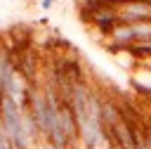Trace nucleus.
<instances>
[{"label": "nucleus", "mask_w": 151, "mask_h": 149, "mask_svg": "<svg viewBox=\"0 0 151 149\" xmlns=\"http://www.w3.org/2000/svg\"><path fill=\"white\" fill-rule=\"evenodd\" d=\"M38 147H40V149H59V147H54L52 142H40Z\"/></svg>", "instance_id": "5"}, {"label": "nucleus", "mask_w": 151, "mask_h": 149, "mask_svg": "<svg viewBox=\"0 0 151 149\" xmlns=\"http://www.w3.org/2000/svg\"><path fill=\"white\" fill-rule=\"evenodd\" d=\"M132 83L142 95H151V66L149 64H144L142 69L137 66L132 73Z\"/></svg>", "instance_id": "2"}, {"label": "nucleus", "mask_w": 151, "mask_h": 149, "mask_svg": "<svg viewBox=\"0 0 151 149\" xmlns=\"http://www.w3.org/2000/svg\"><path fill=\"white\" fill-rule=\"evenodd\" d=\"M151 19V2L149 0H132L118 7V21L120 24H137Z\"/></svg>", "instance_id": "1"}, {"label": "nucleus", "mask_w": 151, "mask_h": 149, "mask_svg": "<svg viewBox=\"0 0 151 149\" xmlns=\"http://www.w3.org/2000/svg\"><path fill=\"white\" fill-rule=\"evenodd\" d=\"M144 140H146V144L151 147V123H149V128H146V132H144Z\"/></svg>", "instance_id": "6"}, {"label": "nucleus", "mask_w": 151, "mask_h": 149, "mask_svg": "<svg viewBox=\"0 0 151 149\" xmlns=\"http://www.w3.org/2000/svg\"><path fill=\"white\" fill-rule=\"evenodd\" d=\"M146 64H149V66H151V61H146Z\"/></svg>", "instance_id": "8"}, {"label": "nucleus", "mask_w": 151, "mask_h": 149, "mask_svg": "<svg viewBox=\"0 0 151 149\" xmlns=\"http://www.w3.org/2000/svg\"><path fill=\"white\" fill-rule=\"evenodd\" d=\"M52 7H54V0H40V9L47 12V9H52Z\"/></svg>", "instance_id": "3"}, {"label": "nucleus", "mask_w": 151, "mask_h": 149, "mask_svg": "<svg viewBox=\"0 0 151 149\" xmlns=\"http://www.w3.org/2000/svg\"><path fill=\"white\" fill-rule=\"evenodd\" d=\"M106 5H113V7H120V5H125V2H132V0H104Z\"/></svg>", "instance_id": "4"}, {"label": "nucleus", "mask_w": 151, "mask_h": 149, "mask_svg": "<svg viewBox=\"0 0 151 149\" xmlns=\"http://www.w3.org/2000/svg\"><path fill=\"white\" fill-rule=\"evenodd\" d=\"M2 99H5V95L0 92V121H2Z\"/></svg>", "instance_id": "7"}]
</instances>
